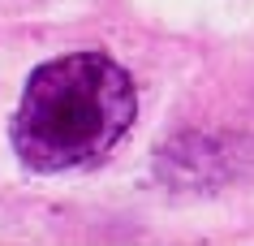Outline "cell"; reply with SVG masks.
Segmentation results:
<instances>
[{
    "label": "cell",
    "mask_w": 254,
    "mask_h": 246,
    "mask_svg": "<svg viewBox=\"0 0 254 246\" xmlns=\"http://www.w3.org/2000/svg\"><path fill=\"white\" fill-rule=\"evenodd\" d=\"M134 117L138 91L129 69L108 52H65L30 69L9 143L30 173H73L104 160Z\"/></svg>",
    "instance_id": "6da1fadb"
}]
</instances>
